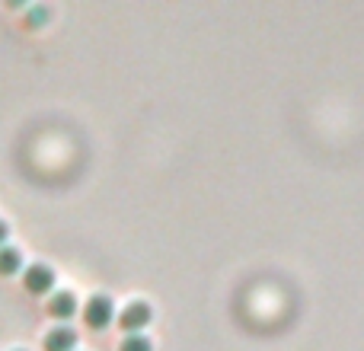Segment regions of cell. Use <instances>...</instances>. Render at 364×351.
<instances>
[{"instance_id": "cell-1", "label": "cell", "mask_w": 364, "mask_h": 351, "mask_svg": "<svg viewBox=\"0 0 364 351\" xmlns=\"http://www.w3.org/2000/svg\"><path fill=\"white\" fill-rule=\"evenodd\" d=\"M151 320H154V307H151V303L132 301L125 310H122L119 326H122V333H128V335H141L147 326H151Z\"/></svg>"}, {"instance_id": "cell-2", "label": "cell", "mask_w": 364, "mask_h": 351, "mask_svg": "<svg viewBox=\"0 0 364 351\" xmlns=\"http://www.w3.org/2000/svg\"><path fill=\"white\" fill-rule=\"evenodd\" d=\"M23 288L29 291L32 297H42L55 291V269L45 262H36L29 269H23Z\"/></svg>"}, {"instance_id": "cell-3", "label": "cell", "mask_w": 364, "mask_h": 351, "mask_svg": "<svg viewBox=\"0 0 364 351\" xmlns=\"http://www.w3.org/2000/svg\"><path fill=\"white\" fill-rule=\"evenodd\" d=\"M112 320H115V303L106 294L90 297L87 307H83V323L90 329H106V326H112Z\"/></svg>"}, {"instance_id": "cell-4", "label": "cell", "mask_w": 364, "mask_h": 351, "mask_svg": "<svg viewBox=\"0 0 364 351\" xmlns=\"http://www.w3.org/2000/svg\"><path fill=\"white\" fill-rule=\"evenodd\" d=\"M77 297L70 294V291H58V294H51L48 297V316H55V320H61V323H68V320H74V313H77Z\"/></svg>"}, {"instance_id": "cell-5", "label": "cell", "mask_w": 364, "mask_h": 351, "mask_svg": "<svg viewBox=\"0 0 364 351\" xmlns=\"http://www.w3.org/2000/svg\"><path fill=\"white\" fill-rule=\"evenodd\" d=\"M45 351H74L77 345V333L70 326H58V329H51L48 335H45Z\"/></svg>"}, {"instance_id": "cell-6", "label": "cell", "mask_w": 364, "mask_h": 351, "mask_svg": "<svg viewBox=\"0 0 364 351\" xmlns=\"http://www.w3.org/2000/svg\"><path fill=\"white\" fill-rule=\"evenodd\" d=\"M23 271V252L13 246H0V275H16Z\"/></svg>"}, {"instance_id": "cell-7", "label": "cell", "mask_w": 364, "mask_h": 351, "mask_svg": "<svg viewBox=\"0 0 364 351\" xmlns=\"http://www.w3.org/2000/svg\"><path fill=\"white\" fill-rule=\"evenodd\" d=\"M119 351H154V342L147 339L144 333H141V335H125V339H122V345H119Z\"/></svg>"}, {"instance_id": "cell-8", "label": "cell", "mask_w": 364, "mask_h": 351, "mask_svg": "<svg viewBox=\"0 0 364 351\" xmlns=\"http://www.w3.org/2000/svg\"><path fill=\"white\" fill-rule=\"evenodd\" d=\"M6 239H10V224L0 220V246H6Z\"/></svg>"}, {"instance_id": "cell-9", "label": "cell", "mask_w": 364, "mask_h": 351, "mask_svg": "<svg viewBox=\"0 0 364 351\" xmlns=\"http://www.w3.org/2000/svg\"><path fill=\"white\" fill-rule=\"evenodd\" d=\"M16 351H19V348H16Z\"/></svg>"}]
</instances>
